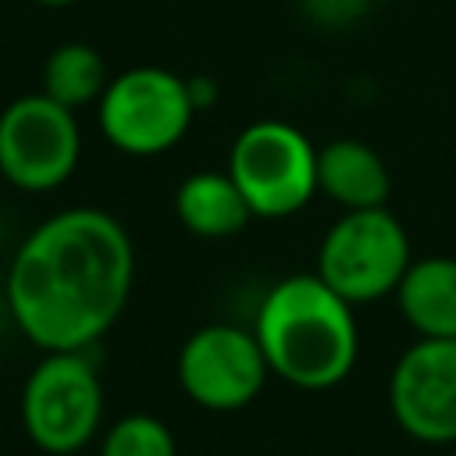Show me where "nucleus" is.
I'll return each mask as SVG.
<instances>
[{
  "instance_id": "obj_1",
  "label": "nucleus",
  "mask_w": 456,
  "mask_h": 456,
  "mask_svg": "<svg viewBox=\"0 0 456 456\" xmlns=\"http://www.w3.org/2000/svg\"><path fill=\"white\" fill-rule=\"evenodd\" d=\"M132 281L135 246L128 228L100 207H64L18 242L4 299L36 349L82 353L118 324Z\"/></svg>"
},
{
  "instance_id": "obj_18",
  "label": "nucleus",
  "mask_w": 456,
  "mask_h": 456,
  "mask_svg": "<svg viewBox=\"0 0 456 456\" xmlns=\"http://www.w3.org/2000/svg\"><path fill=\"white\" fill-rule=\"evenodd\" d=\"M449 456H456V449H452V452H449Z\"/></svg>"
},
{
  "instance_id": "obj_3",
  "label": "nucleus",
  "mask_w": 456,
  "mask_h": 456,
  "mask_svg": "<svg viewBox=\"0 0 456 456\" xmlns=\"http://www.w3.org/2000/svg\"><path fill=\"white\" fill-rule=\"evenodd\" d=\"M224 171L239 185L253 217L281 221L317 196V146L281 118L246 125L228 150Z\"/></svg>"
},
{
  "instance_id": "obj_16",
  "label": "nucleus",
  "mask_w": 456,
  "mask_h": 456,
  "mask_svg": "<svg viewBox=\"0 0 456 456\" xmlns=\"http://www.w3.org/2000/svg\"><path fill=\"white\" fill-rule=\"evenodd\" d=\"M36 7H46V11H61V7H71V4H78V0H32Z\"/></svg>"
},
{
  "instance_id": "obj_12",
  "label": "nucleus",
  "mask_w": 456,
  "mask_h": 456,
  "mask_svg": "<svg viewBox=\"0 0 456 456\" xmlns=\"http://www.w3.org/2000/svg\"><path fill=\"white\" fill-rule=\"evenodd\" d=\"M175 217L196 239H232L253 221V210L228 171H192L175 189Z\"/></svg>"
},
{
  "instance_id": "obj_13",
  "label": "nucleus",
  "mask_w": 456,
  "mask_h": 456,
  "mask_svg": "<svg viewBox=\"0 0 456 456\" xmlns=\"http://www.w3.org/2000/svg\"><path fill=\"white\" fill-rule=\"evenodd\" d=\"M110 75L103 64V53L89 43H61L50 50V57L43 61V89L50 100H57L68 110L89 107L103 96Z\"/></svg>"
},
{
  "instance_id": "obj_7",
  "label": "nucleus",
  "mask_w": 456,
  "mask_h": 456,
  "mask_svg": "<svg viewBox=\"0 0 456 456\" xmlns=\"http://www.w3.org/2000/svg\"><path fill=\"white\" fill-rule=\"evenodd\" d=\"M82 160V128L75 110L46 93H25L0 110V178L18 192L61 189Z\"/></svg>"
},
{
  "instance_id": "obj_15",
  "label": "nucleus",
  "mask_w": 456,
  "mask_h": 456,
  "mask_svg": "<svg viewBox=\"0 0 456 456\" xmlns=\"http://www.w3.org/2000/svg\"><path fill=\"white\" fill-rule=\"evenodd\" d=\"M189 96H192V107L200 114L210 103H217V82L210 75H189Z\"/></svg>"
},
{
  "instance_id": "obj_4",
  "label": "nucleus",
  "mask_w": 456,
  "mask_h": 456,
  "mask_svg": "<svg viewBox=\"0 0 456 456\" xmlns=\"http://www.w3.org/2000/svg\"><path fill=\"white\" fill-rule=\"evenodd\" d=\"M96 118L103 139L118 153L160 157L175 150L192 128L196 107L189 96V78L157 64L118 71L96 100Z\"/></svg>"
},
{
  "instance_id": "obj_5",
  "label": "nucleus",
  "mask_w": 456,
  "mask_h": 456,
  "mask_svg": "<svg viewBox=\"0 0 456 456\" xmlns=\"http://www.w3.org/2000/svg\"><path fill=\"white\" fill-rule=\"evenodd\" d=\"M413 264L410 235L388 207L342 210L317 246L314 274L331 285L346 303L363 306L395 296L406 267Z\"/></svg>"
},
{
  "instance_id": "obj_10",
  "label": "nucleus",
  "mask_w": 456,
  "mask_h": 456,
  "mask_svg": "<svg viewBox=\"0 0 456 456\" xmlns=\"http://www.w3.org/2000/svg\"><path fill=\"white\" fill-rule=\"evenodd\" d=\"M317 192H324L342 210L388 207L392 175L374 146L346 135L317 150Z\"/></svg>"
},
{
  "instance_id": "obj_11",
  "label": "nucleus",
  "mask_w": 456,
  "mask_h": 456,
  "mask_svg": "<svg viewBox=\"0 0 456 456\" xmlns=\"http://www.w3.org/2000/svg\"><path fill=\"white\" fill-rule=\"evenodd\" d=\"M395 306L417 338H456V256H417L395 289Z\"/></svg>"
},
{
  "instance_id": "obj_19",
  "label": "nucleus",
  "mask_w": 456,
  "mask_h": 456,
  "mask_svg": "<svg viewBox=\"0 0 456 456\" xmlns=\"http://www.w3.org/2000/svg\"><path fill=\"white\" fill-rule=\"evenodd\" d=\"M306 4H317V0H306Z\"/></svg>"
},
{
  "instance_id": "obj_8",
  "label": "nucleus",
  "mask_w": 456,
  "mask_h": 456,
  "mask_svg": "<svg viewBox=\"0 0 456 456\" xmlns=\"http://www.w3.org/2000/svg\"><path fill=\"white\" fill-rule=\"evenodd\" d=\"M175 370L182 392L210 413H232L249 406L271 378L253 328L228 321L196 328L182 342Z\"/></svg>"
},
{
  "instance_id": "obj_9",
  "label": "nucleus",
  "mask_w": 456,
  "mask_h": 456,
  "mask_svg": "<svg viewBox=\"0 0 456 456\" xmlns=\"http://www.w3.org/2000/svg\"><path fill=\"white\" fill-rule=\"evenodd\" d=\"M395 424L424 445H456V338H417L392 367Z\"/></svg>"
},
{
  "instance_id": "obj_17",
  "label": "nucleus",
  "mask_w": 456,
  "mask_h": 456,
  "mask_svg": "<svg viewBox=\"0 0 456 456\" xmlns=\"http://www.w3.org/2000/svg\"><path fill=\"white\" fill-rule=\"evenodd\" d=\"M356 4H395V0H356Z\"/></svg>"
},
{
  "instance_id": "obj_6",
  "label": "nucleus",
  "mask_w": 456,
  "mask_h": 456,
  "mask_svg": "<svg viewBox=\"0 0 456 456\" xmlns=\"http://www.w3.org/2000/svg\"><path fill=\"white\" fill-rule=\"evenodd\" d=\"M82 353H43L21 388V428L46 456L82 452L103 420V385Z\"/></svg>"
},
{
  "instance_id": "obj_14",
  "label": "nucleus",
  "mask_w": 456,
  "mask_h": 456,
  "mask_svg": "<svg viewBox=\"0 0 456 456\" xmlns=\"http://www.w3.org/2000/svg\"><path fill=\"white\" fill-rule=\"evenodd\" d=\"M100 456H178V449L164 420L153 413H125L103 431Z\"/></svg>"
},
{
  "instance_id": "obj_2",
  "label": "nucleus",
  "mask_w": 456,
  "mask_h": 456,
  "mask_svg": "<svg viewBox=\"0 0 456 456\" xmlns=\"http://www.w3.org/2000/svg\"><path fill=\"white\" fill-rule=\"evenodd\" d=\"M253 335L274 378L303 392L342 385L360 356V328L346 303L314 271L274 281L253 317Z\"/></svg>"
}]
</instances>
